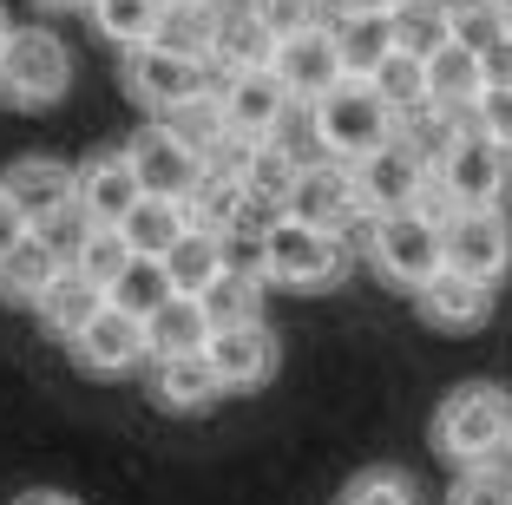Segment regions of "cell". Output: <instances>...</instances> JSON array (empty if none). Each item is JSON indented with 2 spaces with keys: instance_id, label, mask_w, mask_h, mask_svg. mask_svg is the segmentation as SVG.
I'll return each mask as SVG.
<instances>
[{
  "instance_id": "2",
  "label": "cell",
  "mask_w": 512,
  "mask_h": 505,
  "mask_svg": "<svg viewBox=\"0 0 512 505\" xmlns=\"http://www.w3.org/2000/svg\"><path fill=\"white\" fill-rule=\"evenodd\" d=\"M256 269H263L276 289L316 296V289H335L348 276V243H342V230H322V223H302V217L283 210V217L256 237Z\"/></svg>"
},
{
  "instance_id": "37",
  "label": "cell",
  "mask_w": 512,
  "mask_h": 505,
  "mask_svg": "<svg viewBox=\"0 0 512 505\" xmlns=\"http://www.w3.org/2000/svg\"><path fill=\"white\" fill-rule=\"evenodd\" d=\"M447 505H512V460H493V466H467L453 479Z\"/></svg>"
},
{
  "instance_id": "34",
  "label": "cell",
  "mask_w": 512,
  "mask_h": 505,
  "mask_svg": "<svg viewBox=\"0 0 512 505\" xmlns=\"http://www.w3.org/2000/svg\"><path fill=\"white\" fill-rule=\"evenodd\" d=\"M125 263H132V243H125L119 223H86V230H79V243H73V269L79 276H92L99 289H112Z\"/></svg>"
},
{
  "instance_id": "46",
  "label": "cell",
  "mask_w": 512,
  "mask_h": 505,
  "mask_svg": "<svg viewBox=\"0 0 512 505\" xmlns=\"http://www.w3.org/2000/svg\"><path fill=\"white\" fill-rule=\"evenodd\" d=\"M493 7H499V20H506V27H512V0H493Z\"/></svg>"
},
{
  "instance_id": "27",
  "label": "cell",
  "mask_w": 512,
  "mask_h": 505,
  "mask_svg": "<svg viewBox=\"0 0 512 505\" xmlns=\"http://www.w3.org/2000/svg\"><path fill=\"white\" fill-rule=\"evenodd\" d=\"M217 20H224V7H217V0H165V20H158V33H151V40L171 46V53H191V60H211Z\"/></svg>"
},
{
  "instance_id": "14",
  "label": "cell",
  "mask_w": 512,
  "mask_h": 505,
  "mask_svg": "<svg viewBox=\"0 0 512 505\" xmlns=\"http://www.w3.org/2000/svg\"><path fill=\"white\" fill-rule=\"evenodd\" d=\"M289 105L296 99L276 79V66H263V73H224V119L237 138H283Z\"/></svg>"
},
{
  "instance_id": "26",
  "label": "cell",
  "mask_w": 512,
  "mask_h": 505,
  "mask_svg": "<svg viewBox=\"0 0 512 505\" xmlns=\"http://www.w3.org/2000/svg\"><path fill=\"white\" fill-rule=\"evenodd\" d=\"M119 230L132 243V256H171V243L191 230V204H178V197H138V210Z\"/></svg>"
},
{
  "instance_id": "8",
  "label": "cell",
  "mask_w": 512,
  "mask_h": 505,
  "mask_svg": "<svg viewBox=\"0 0 512 505\" xmlns=\"http://www.w3.org/2000/svg\"><path fill=\"white\" fill-rule=\"evenodd\" d=\"M440 237H447V269L473 276V283H506L512 276V217L506 204L493 210H453L440 223Z\"/></svg>"
},
{
  "instance_id": "32",
  "label": "cell",
  "mask_w": 512,
  "mask_h": 505,
  "mask_svg": "<svg viewBox=\"0 0 512 505\" xmlns=\"http://www.w3.org/2000/svg\"><path fill=\"white\" fill-rule=\"evenodd\" d=\"M92 27H99V40L112 46H145L151 33H158V20H165V0H86Z\"/></svg>"
},
{
  "instance_id": "11",
  "label": "cell",
  "mask_w": 512,
  "mask_h": 505,
  "mask_svg": "<svg viewBox=\"0 0 512 505\" xmlns=\"http://www.w3.org/2000/svg\"><path fill=\"white\" fill-rule=\"evenodd\" d=\"M270 66H276V79L289 86V99H296V105H316L322 92H335L342 79H355L329 20H322V27H302V33H283Z\"/></svg>"
},
{
  "instance_id": "9",
  "label": "cell",
  "mask_w": 512,
  "mask_h": 505,
  "mask_svg": "<svg viewBox=\"0 0 512 505\" xmlns=\"http://www.w3.org/2000/svg\"><path fill=\"white\" fill-rule=\"evenodd\" d=\"M355 184H362L368 217H381V210H414L421 191L434 184V158H427L407 132H394L381 151H368V158L355 164Z\"/></svg>"
},
{
  "instance_id": "16",
  "label": "cell",
  "mask_w": 512,
  "mask_h": 505,
  "mask_svg": "<svg viewBox=\"0 0 512 505\" xmlns=\"http://www.w3.org/2000/svg\"><path fill=\"white\" fill-rule=\"evenodd\" d=\"M414 309H421V322L440 328V335H467V328H480L486 315H493V283H473L460 269H440V276H427V283L414 289Z\"/></svg>"
},
{
  "instance_id": "30",
  "label": "cell",
  "mask_w": 512,
  "mask_h": 505,
  "mask_svg": "<svg viewBox=\"0 0 512 505\" xmlns=\"http://www.w3.org/2000/svg\"><path fill=\"white\" fill-rule=\"evenodd\" d=\"M263 289H270V276H263V269H237V263H230L224 276L204 289V309H211V322H217V328L263 322Z\"/></svg>"
},
{
  "instance_id": "44",
  "label": "cell",
  "mask_w": 512,
  "mask_h": 505,
  "mask_svg": "<svg viewBox=\"0 0 512 505\" xmlns=\"http://www.w3.org/2000/svg\"><path fill=\"white\" fill-rule=\"evenodd\" d=\"M453 14H473V7H493V0H447Z\"/></svg>"
},
{
  "instance_id": "35",
  "label": "cell",
  "mask_w": 512,
  "mask_h": 505,
  "mask_svg": "<svg viewBox=\"0 0 512 505\" xmlns=\"http://www.w3.org/2000/svg\"><path fill=\"white\" fill-rule=\"evenodd\" d=\"M368 79H375V92L394 105V112H401V119L427 105V60H421V53H401V46H394V53Z\"/></svg>"
},
{
  "instance_id": "12",
  "label": "cell",
  "mask_w": 512,
  "mask_h": 505,
  "mask_svg": "<svg viewBox=\"0 0 512 505\" xmlns=\"http://www.w3.org/2000/svg\"><path fill=\"white\" fill-rule=\"evenodd\" d=\"M0 191L14 197V210L33 223V230H53V223L79 217V171L60 158H14Z\"/></svg>"
},
{
  "instance_id": "6",
  "label": "cell",
  "mask_w": 512,
  "mask_h": 505,
  "mask_svg": "<svg viewBox=\"0 0 512 505\" xmlns=\"http://www.w3.org/2000/svg\"><path fill=\"white\" fill-rule=\"evenodd\" d=\"M434 178H440V191L453 197V210H493V204L512 197V145L486 138L480 125L467 119L447 138V151L434 158Z\"/></svg>"
},
{
  "instance_id": "25",
  "label": "cell",
  "mask_w": 512,
  "mask_h": 505,
  "mask_svg": "<svg viewBox=\"0 0 512 505\" xmlns=\"http://www.w3.org/2000/svg\"><path fill=\"white\" fill-rule=\"evenodd\" d=\"M99 309H106V289L92 283V276H79L73 263H66V276L40 296V322H46V335H60V342H79Z\"/></svg>"
},
{
  "instance_id": "13",
  "label": "cell",
  "mask_w": 512,
  "mask_h": 505,
  "mask_svg": "<svg viewBox=\"0 0 512 505\" xmlns=\"http://www.w3.org/2000/svg\"><path fill=\"white\" fill-rule=\"evenodd\" d=\"M125 151H132V171H138V184H145V197H178V204H191L197 184H204V171H211V164L197 158L191 145H178L165 125L138 132Z\"/></svg>"
},
{
  "instance_id": "28",
  "label": "cell",
  "mask_w": 512,
  "mask_h": 505,
  "mask_svg": "<svg viewBox=\"0 0 512 505\" xmlns=\"http://www.w3.org/2000/svg\"><path fill=\"white\" fill-rule=\"evenodd\" d=\"M388 20H394V46L401 53H421V60H434L440 46L460 33V14H453L447 0H401Z\"/></svg>"
},
{
  "instance_id": "39",
  "label": "cell",
  "mask_w": 512,
  "mask_h": 505,
  "mask_svg": "<svg viewBox=\"0 0 512 505\" xmlns=\"http://www.w3.org/2000/svg\"><path fill=\"white\" fill-rule=\"evenodd\" d=\"M473 125H480L486 138H499V145H512V86H486L480 105L467 112Z\"/></svg>"
},
{
  "instance_id": "40",
  "label": "cell",
  "mask_w": 512,
  "mask_h": 505,
  "mask_svg": "<svg viewBox=\"0 0 512 505\" xmlns=\"http://www.w3.org/2000/svg\"><path fill=\"white\" fill-rule=\"evenodd\" d=\"M27 230H33V223H27V217H20V210H14V197L0 191V256L14 250V243H20V237H27Z\"/></svg>"
},
{
  "instance_id": "18",
  "label": "cell",
  "mask_w": 512,
  "mask_h": 505,
  "mask_svg": "<svg viewBox=\"0 0 512 505\" xmlns=\"http://www.w3.org/2000/svg\"><path fill=\"white\" fill-rule=\"evenodd\" d=\"M480 92H486V53L453 33L434 60H427V105H440V112H460V119H467L473 105H480Z\"/></svg>"
},
{
  "instance_id": "21",
  "label": "cell",
  "mask_w": 512,
  "mask_h": 505,
  "mask_svg": "<svg viewBox=\"0 0 512 505\" xmlns=\"http://www.w3.org/2000/svg\"><path fill=\"white\" fill-rule=\"evenodd\" d=\"M60 276H66L60 243L46 237V230H27L14 250L0 256V302H27V309H40V296L60 283Z\"/></svg>"
},
{
  "instance_id": "23",
  "label": "cell",
  "mask_w": 512,
  "mask_h": 505,
  "mask_svg": "<svg viewBox=\"0 0 512 505\" xmlns=\"http://www.w3.org/2000/svg\"><path fill=\"white\" fill-rule=\"evenodd\" d=\"M276 60V27L256 7H224L217 20V46H211V66L217 73H263Z\"/></svg>"
},
{
  "instance_id": "7",
  "label": "cell",
  "mask_w": 512,
  "mask_h": 505,
  "mask_svg": "<svg viewBox=\"0 0 512 505\" xmlns=\"http://www.w3.org/2000/svg\"><path fill=\"white\" fill-rule=\"evenodd\" d=\"M283 210L302 217V223H322V230H355V223L368 230V204H362V184H355V164L329 158V151L296 171Z\"/></svg>"
},
{
  "instance_id": "36",
  "label": "cell",
  "mask_w": 512,
  "mask_h": 505,
  "mask_svg": "<svg viewBox=\"0 0 512 505\" xmlns=\"http://www.w3.org/2000/svg\"><path fill=\"white\" fill-rule=\"evenodd\" d=\"M335 505H421L414 499V479L394 473V466H368V473L348 479V492Z\"/></svg>"
},
{
  "instance_id": "19",
  "label": "cell",
  "mask_w": 512,
  "mask_h": 505,
  "mask_svg": "<svg viewBox=\"0 0 512 505\" xmlns=\"http://www.w3.org/2000/svg\"><path fill=\"white\" fill-rule=\"evenodd\" d=\"M217 394H230L224 374H217L211 348L204 355H165V361H151V401L171 407V414H197V407H211Z\"/></svg>"
},
{
  "instance_id": "20",
  "label": "cell",
  "mask_w": 512,
  "mask_h": 505,
  "mask_svg": "<svg viewBox=\"0 0 512 505\" xmlns=\"http://www.w3.org/2000/svg\"><path fill=\"white\" fill-rule=\"evenodd\" d=\"M211 361L224 374L230 394H250L276 374V335L263 322H243V328H217L211 335Z\"/></svg>"
},
{
  "instance_id": "5",
  "label": "cell",
  "mask_w": 512,
  "mask_h": 505,
  "mask_svg": "<svg viewBox=\"0 0 512 505\" xmlns=\"http://www.w3.org/2000/svg\"><path fill=\"white\" fill-rule=\"evenodd\" d=\"M73 86V53H66L60 33L46 27H14L0 46V99L20 105V112H46L60 105Z\"/></svg>"
},
{
  "instance_id": "47",
  "label": "cell",
  "mask_w": 512,
  "mask_h": 505,
  "mask_svg": "<svg viewBox=\"0 0 512 505\" xmlns=\"http://www.w3.org/2000/svg\"><path fill=\"white\" fill-rule=\"evenodd\" d=\"M40 7H86V0H40Z\"/></svg>"
},
{
  "instance_id": "41",
  "label": "cell",
  "mask_w": 512,
  "mask_h": 505,
  "mask_svg": "<svg viewBox=\"0 0 512 505\" xmlns=\"http://www.w3.org/2000/svg\"><path fill=\"white\" fill-rule=\"evenodd\" d=\"M486 86H512V33L499 46H486Z\"/></svg>"
},
{
  "instance_id": "1",
  "label": "cell",
  "mask_w": 512,
  "mask_h": 505,
  "mask_svg": "<svg viewBox=\"0 0 512 505\" xmlns=\"http://www.w3.org/2000/svg\"><path fill=\"white\" fill-rule=\"evenodd\" d=\"M434 453L453 460L460 473L467 466H493L512 453V394L493 381H467L453 387L447 401L434 407Z\"/></svg>"
},
{
  "instance_id": "29",
  "label": "cell",
  "mask_w": 512,
  "mask_h": 505,
  "mask_svg": "<svg viewBox=\"0 0 512 505\" xmlns=\"http://www.w3.org/2000/svg\"><path fill=\"white\" fill-rule=\"evenodd\" d=\"M158 125H165L178 145H191L197 158H211L217 145L230 138V119H224V92H197V99L171 105V112H158Z\"/></svg>"
},
{
  "instance_id": "38",
  "label": "cell",
  "mask_w": 512,
  "mask_h": 505,
  "mask_svg": "<svg viewBox=\"0 0 512 505\" xmlns=\"http://www.w3.org/2000/svg\"><path fill=\"white\" fill-rule=\"evenodd\" d=\"M256 14L270 20L276 27V40H283V33H302V27H322V20H329V7L335 0H250Z\"/></svg>"
},
{
  "instance_id": "33",
  "label": "cell",
  "mask_w": 512,
  "mask_h": 505,
  "mask_svg": "<svg viewBox=\"0 0 512 505\" xmlns=\"http://www.w3.org/2000/svg\"><path fill=\"white\" fill-rule=\"evenodd\" d=\"M335 40H342V60L355 79H368L381 60L394 53V20L388 14H342L335 20Z\"/></svg>"
},
{
  "instance_id": "43",
  "label": "cell",
  "mask_w": 512,
  "mask_h": 505,
  "mask_svg": "<svg viewBox=\"0 0 512 505\" xmlns=\"http://www.w3.org/2000/svg\"><path fill=\"white\" fill-rule=\"evenodd\" d=\"M14 505H79V499H66V492H27V499H14Z\"/></svg>"
},
{
  "instance_id": "42",
  "label": "cell",
  "mask_w": 512,
  "mask_h": 505,
  "mask_svg": "<svg viewBox=\"0 0 512 505\" xmlns=\"http://www.w3.org/2000/svg\"><path fill=\"white\" fill-rule=\"evenodd\" d=\"M401 0H335V14H394Z\"/></svg>"
},
{
  "instance_id": "24",
  "label": "cell",
  "mask_w": 512,
  "mask_h": 505,
  "mask_svg": "<svg viewBox=\"0 0 512 505\" xmlns=\"http://www.w3.org/2000/svg\"><path fill=\"white\" fill-rule=\"evenodd\" d=\"M145 335H151V361L165 355H204L217 335L211 309H204V296H171L158 315H145Z\"/></svg>"
},
{
  "instance_id": "45",
  "label": "cell",
  "mask_w": 512,
  "mask_h": 505,
  "mask_svg": "<svg viewBox=\"0 0 512 505\" xmlns=\"http://www.w3.org/2000/svg\"><path fill=\"white\" fill-rule=\"evenodd\" d=\"M7 33H14V20H7V7H0V46H7Z\"/></svg>"
},
{
  "instance_id": "17",
  "label": "cell",
  "mask_w": 512,
  "mask_h": 505,
  "mask_svg": "<svg viewBox=\"0 0 512 505\" xmlns=\"http://www.w3.org/2000/svg\"><path fill=\"white\" fill-rule=\"evenodd\" d=\"M73 355H79V368H92V374H125V368H138V361L151 355V335H145V315H125V309H99L86 322V335L73 342Z\"/></svg>"
},
{
  "instance_id": "10",
  "label": "cell",
  "mask_w": 512,
  "mask_h": 505,
  "mask_svg": "<svg viewBox=\"0 0 512 505\" xmlns=\"http://www.w3.org/2000/svg\"><path fill=\"white\" fill-rule=\"evenodd\" d=\"M211 60H191V53H171V46L145 40L132 46V60H125V92L151 112H171V105L197 99V92H211Z\"/></svg>"
},
{
  "instance_id": "15",
  "label": "cell",
  "mask_w": 512,
  "mask_h": 505,
  "mask_svg": "<svg viewBox=\"0 0 512 505\" xmlns=\"http://www.w3.org/2000/svg\"><path fill=\"white\" fill-rule=\"evenodd\" d=\"M145 197L132 171V151H99V158L79 164V217L86 223H125Z\"/></svg>"
},
{
  "instance_id": "22",
  "label": "cell",
  "mask_w": 512,
  "mask_h": 505,
  "mask_svg": "<svg viewBox=\"0 0 512 505\" xmlns=\"http://www.w3.org/2000/svg\"><path fill=\"white\" fill-rule=\"evenodd\" d=\"M224 269H230V230H211V223H191L165 256V276L178 296H204Z\"/></svg>"
},
{
  "instance_id": "4",
  "label": "cell",
  "mask_w": 512,
  "mask_h": 505,
  "mask_svg": "<svg viewBox=\"0 0 512 505\" xmlns=\"http://www.w3.org/2000/svg\"><path fill=\"white\" fill-rule=\"evenodd\" d=\"M362 237H368V263H375L394 289H407V296H414L427 276H440V269H447V237H440V217H427L421 204L368 217Z\"/></svg>"
},
{
  "instance_id": "3",
  "label": "cell",
  "mask_w": 512,
  "mask_h": 505,
  "mask_svg": "<svg viewBox=\"0 0 512 505\" xmlns=\"http://www.w3.org/2000/svg\"><path fill=\"white\" fill-rule=\"evenodd\" d=\"M309 132L329 158L342 164H362L368 151H381L394 132H401V112L375 92V79H342L335 92H322L309 105Z\"/></svg>"
},
{
  "instance_id": "31",
  "label": "cell",
  "mask_w": 512,
  "mask_h": 505,
  "mask_svg": "<svg viewBox=\"0 0 512 505\" xmlns=\"http://www.w3.org/2000/svg\"><path fill=\"white\" fill-rule=\"evenodd\" d=\"M171 296H178V289H171V276H165V256H132V263L119 269V283L106 289V302L125 309V315H158Z\"/></svg>"
}]
</instances>
